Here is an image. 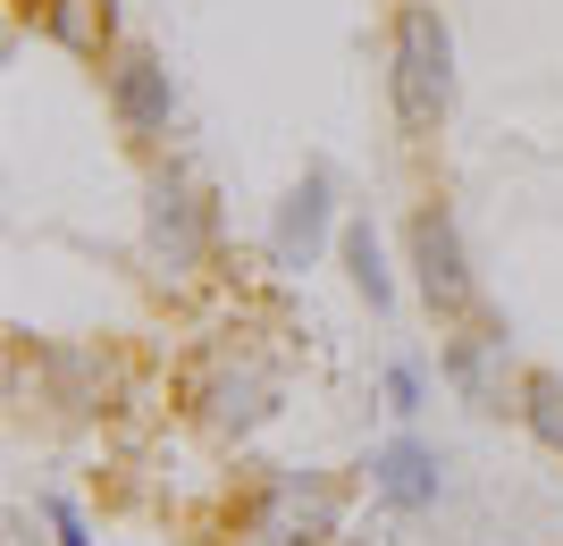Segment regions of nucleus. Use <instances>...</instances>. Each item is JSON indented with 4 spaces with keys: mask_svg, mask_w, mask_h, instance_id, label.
I'll return each mask as SVG.
<instances>
[{
    "mask_svg": "<svg viewBox=\"0 0 563 546\" xmlns=\"http://www.w3.org/2000/svg\"><path fill=\"white\" fill-rule=\"evenodd\" d=\"M186 404H194V421L219 428V437H253V428L278 412V370H269V354H253V345H211L186 379Z\"/></svg>",
    "mask_w": 563,
    "mask_h": 546,
    "instance_id": "obj_2",
    "label": "nucleus"
},
{
    "mask_svg": "<svg viewBox=\"0 0 563 546\" xmlns=\"http://www.w3.org/2000/svg\"><path fill=\"white\" fill-rule=\"evenodd\" d=\"M345 504H336L329 471H269L253 497V538L261 546H329Z\"/></svg>",
    "mask_w": 563,
    "mask_h": 546,
    "instance_id": "obj_5",
    "label": "nucleus"
},
{
    "mask_svg": "<svg viewBox=\"0 0 563 546\" xmlns=\"http://www.w3.org/2000/svg\"><path fill=\"white\" fill-rule=\"evenodd\" d=\"M371 488L396 513H429V504L446 497V463H438V446H421V437H387V446L371 454Z\"/></svg>",
    "mask_w": 563,
    "mask_h": 546,
    "instance_id": "obj_8",
    "label": "nucleus"
},
{
    "mask_svg": "<svg viewBox=\"0 0 563 546\" xmlns=\"http://www.w3.org/2000/svg\"><path fill=\"white\" fill-rule=\"evenodd\" d=\"M110 110L135 143H161L177 126V76H168L161 51H143V43L110 51Z\"/></svg>",
    "mask_w": 563,
    "mask_h": 546,
    "instance_id": "obj_6",
    "label": "nucleus"
},
{
    "mask_svg": "<svg viewBox=\"0 0 563 546\" xmlns=\"http://www.w3.org/2000/svg\"><path fill=\"white\" fill-rule=\"evenodd\" d=\"M404 244H412V286H421V303L438 311V320H471V311H479V278H471L463 227H454L446 202H421L412 227H404Z\"/></svg>",
    "mask_w": 563,
    "mask_h": 546,
    "instance_id": "obj_4",
    "label": "nucleus"
},
{
    "mask_svg": "<svg viewBox=\"0 0 563 546\" xmlns=\"http://www.w3.org/2000/svg\"><path fill=\"white\" fill-rule=\"evenodd\" d=\"M34 9H43V34L68 51V59H101V51L118 43V9L110 0H34Z\"/></svg>",
    "mask_w": 563,
    "mask_h": 546,
    "instance_id": "obj_10",
    "label": "nucleus"
},
{
    "mask_svg": "<svg viewBox=\"0 0 563 546\" xmlns=\"http://www.w3.org/2000/svg\"><path fill=\"white\" fill-rule=\"evenodd\" d=\"M514 412H521V428L539 437V454H555V463H563V379H555V370H521Z\"/></svg>",
    "mask_w": 563,
    "mask_h": 546,
    "instance_id": "obj_12",
    "label": "nucleus"
},
{
    "mask_svg": "<svg viewBox=\"0 0 563 546\" xmlns=\"http://www.w3.org/2000/svg\"><path fill=\"white\" fill-rule=\"evenodd\" d=\"M387 412H421V361H387Z\"/></svg>",
    "mask_w": 563,
    "mask_h": 546,
    "instance_id": "obj_14",
    "label": "nucleus"
},
{
    "mask_svg": "<svg viewBox=\"0 0 563 546\" xmlns=\"http://www.w3.org/2000/svg\"><path fill=\"white\" fill-rule=\"evenodd\" d=\"M446 379L463 387V404L479 412H505V395H521V379H505V336H454L446 345Z\"/></svg>",
    "mask_w": 563,
    "mask_h": 546,
    "instance_id": "obj_9",
    "label": "nucleus"
},
{
    "mask_svg": "<svg viewBox=\"0 0 563 546\" xmlns=\"http://www.w3.org/2000/svg\"><path fill=\"white\" fill-rule=\"evenodd\" d=\"M336 236H345V227H336V186L311 168V177L286 186L278 219H269V261H278V269H311Z\"/></svg>",
    "mask_w": 563,
    "mask_h": 546,
    "instance_id": "obj_7",
    "label": "nucleus"
},
{
    "mask_svg": "<svg viewBox=\"0 0 563 546\" xmlns=\"http://www.w3.org/2000/svg\"><path fill=\"white\" fill-rule=\"evenodd\" d=\"M387 101H396L404 135H438L454 110V25L429 0H404L396 34H387Z\"/></svg>",
    "mask_w": 563,
    "mask_h": 546,
    "instance_id": "obj_1",
    "label": "nucleus"
},
{
    "mask_svg": "<svg viewBox=\"0 0 563 546\" xmlns=\"http://www.w3.org/2000/svg\"><path fill=\"white\" fill-rule=\"evenodd\" d=\"M110 354H85V345H76V354H51V387H59V404L68 412H101V395H110Z\"/></svg>",
    "mask_w": 563,
    "mask_h": 546,
    "instance_id": "obj_13",
    "label": "nucleus"
},
{
    "mask_svg": "<svg viewBox=\"0 0 563 546\" xmlns=\"http://www.w3.org/2000/svg\"><path fill=\"white\" fill-rule=\"evenodd\" d=\"M336 261H345L353 294H362L371 311H387V303H396V269H387V244H378V227H371V219H345V236H336Z\"/></svg>",
    "mask_w": 563,
    "mask_h": 546,
    "instance_id": "obj_11",
    "label": "nucleus"
},
{
    "mask_svg": "<svg viewBox=\"0 0 563 546\" xmlns=\"http://www.w3.org/2000/svg\"><path fill=\"white\" fill-rule=\"evenodd\" d=\"M143 261L168 286H186L194 269L211 261V202H202V186L186 168H161L143 186Z\"/></svg>",
    "mask_w": 563,
    "mask_h": 546,
    "instance_id": "obj_3",
    "label": "nucleus"
},
{
    "mask_svg": "<svg viewBox=\"0 0 563 546\" xmlns=\"http://www.w3.org/2000/svg\"><path fill=\"white\" fill-rule=\"evenodd\" d=\"M43 522L59 530V546H93V530H85V513H76L68 497H43Z\"/></svg>",
    "mask_w": 563,
    "mask_h": 546,
    "instance_id": "obj_15",
    "label": "nucleus"
}]
</instances>
